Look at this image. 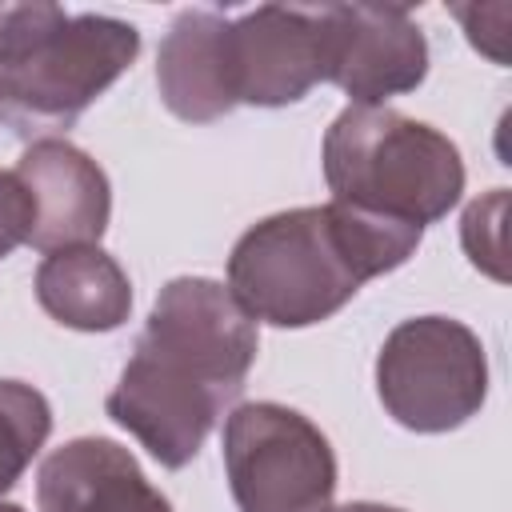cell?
I'll return each mask as SVG.
<instances>
[{
    "label": "cell",
    "instance_id": "cell-1",
    "mask_svg": "<svg viewBox=\"0 0 512 512\" xmlns=\"http://www.w3.org/2000/svg\"><path fill=\"white\" fill-rule=\"evenodd\" d=\"M260 352V324L228 284L176 276L160 288L104 412L160 468H184L236 396Z\"/></svg>",
    "mask_w": 512,
    "mask_h": 512
},
{
    "label": "cell",
    "instance_id": "cell-2",
    "mask_svg": "<svg viewBox=\"0 0 512 512\" xmlns=\"http://www.w3.org/2000/svg\"><path fill=\"white\" fill-rule=\"evenodd\" d=\"M424 228L340 200L256 220L228 256V292L272 328H312L336 316L368 280L396 272Z\"/></svg>",
    "mask_w": 512,
    "mask_h": 512
},
{
    "label": "cell",
    "instance_id": "cell-3",
    "mask_svg": "<svg viewBox=\"0 0 512 512\" xmlns=\"http://www.w3.org/2000/svg\"><path fill=\"white\" fill-rule=\"evenodd\" d=\"M140 56V28L48 0L0 4V116L20 132L72 128Z\"/></svg>",
    "mask_w": 512,
    "mask_h": 512
},
{
    "label": "cell",
    "instance_id": "cell-4",
    "mask_svg": "<svg viewBox=\"0 0 512 512\" xmlns=\"http://www.w3.org/2000/svg\"><path fill=\"white\" fill-rule=\"evenodd\" d=\"M324 180L332 200L428 228L464 196L460 148L432 124L388 104H348L324 132Z\"/></svg>",
    "mask_w": 512,
    "mask_h": 512
},
{
    "label": "cell",
    "instance_id": "cell-5",
    "mask_svg": "<svg viewBox=\"0 0 512 512\" xmlns=\"http://www.w3.org/2000/svg\"><path fill=\"white\" fill-rule=\"evenodd\" d=\"M376 396L408 432H452L488 400V352L464 320H400L376 352Z\"/></svg>",
    "mask_w": 512,
    "mask_h": 512
},
{
    "label": "cell",
    "instance_id": "cell-6",
    "mask_svg": "<svg viewBox=\"0 0 512 512\" xmlns=\"http://www.w3.org/2000/svg\"><path fill=\"white\" fill-rule=\"evenodd\" d=\"M224 472L240 512H328L336 452L296 408L276 400L236 404L224 416Z\"/></svg>",
    "mask_w": 512,
    "mask_h": 512
},
{
    "label": "cell",
    "instance_id": "cell-7",
    "mask_svg": "<svg viewBox=\"0 0 512 512\" xmlns=\"http://www.w3.org/2000/svg\"><path fill=\"white\" fill-rule=\"evenodd\" d=\"M228 72L236 104L284 108L328 80V32L320 8L260 4L228 20Z\"/></svg>",
    "mask_w": 512,
    "mask_h": 512
},
{
    "label": "cell",
    "instance_id": "cell-8",
    "mask_svg": "<svg viewBox=\"0 0 512 512\" xmlns=\"http://www.w3.org/2000/svg\"><path fill=\"white\" fill-rule=\"evenodd\" d=\"M328 32V80L348 104L380 108L416 92L428 76V40L408 8L392 4H320Z\"/></svg>",
    "mask_w": 512,
    "mask_h": 512
},
{
    "label": "cell",
    "instance_id": "cell-9",
    "mask_svg": "<svg viewBox=\"0 0 512 512\" xmlns=\"http://www.w3.org/2000/svg\"><path fill=\"white\" fill-rule=\"evenodd\" d=\"M16 180L32 200L28 244L36 252L100 244L112 216V188L104 168L60 136L32 140L16 160Z\"/></svg>",
    "mask_w": 512,
    "mask_h": 512
},
{
    "label": "cell",
    "instance_id": "cell-10",
    "mask_svg": "<svg viewBox=\"0 0 512 512\" xmlns=\"http://www.w3.org/2000/svg\"><path fill=\"white\" fill-rule=\"evenodd\" d=\"M40 512H172L136 456L108 436H76L52 448L36 472Z\"/></svg>",
    "mask_w": 512,
    "mask_h": 512
},
{
    "label": "cell",
    "instance_id": "cell-11",
    "mask_svg": "<svg viewBox=\"0 0 512 512\" xmlns=\"http://www.w3.org/2000/svg\"><path fill=\"white\" fill-rule=\"evenodd\" d=\"M156 88L172 116L212 124L236 108L228 72V16L216 8H184L172 16L156 48Z\"/></svg>",
    "mask_w": 512,
    "mask_h": 512
},
{
    "label": "cell",
    "instance_id": "cell-12",
    "mask_svg": "<svg viewBox=\"0 0 512 512\" xmlns=\"http://www.w3.org/2000/svg\"><path fill=\"white\" fill-rule=\"evenodd\" d=\"M32 288L40 308L76 332H116L132 316V280L100 244L48 252Z\"/></svg>",
    "mask_w": 512,
    "mask_h": 512
},
{
    "label": "cell",
    "instance_id": "cell-13",
    "mask_svg": "<svg viewBox=\"0 0 512 512\" xmlns=\"http://www.w3.org/2000/svg\"><path fill=\"white\" fill-rule=\"evenodd\" d=\"M52 436V404L24 380H0V496L16 488Z\"/></svg>",
    "mask_w": 512,
    "mask_h": 512
},
{
    "label": "cell",
    "instance_id": "cell-14",
    "mask_svg": "<svg viewBox=\"0 0 512 512\" xmlns=\"http://www.w3.org/2000/svg\"><path fill=\"white\" fill-rule=\"evenodd\" d=\"M504 208H508V192L492 188L484 200H472L464 208V220H460V240H464L468 260L480 272H488L492 280H508V268H504Z\"/></svg>",
    "mask_w": 512,
    "mask_h": 512
},
{
    "label": "cell",
    "instance_id": "cell-15",
    "mask_svg": "<svg viewBox=\"0 0 512 512\" xmlns=\"http://www.w3.org/2000/svg\"><path fill=\"white\" fill-rule=\"evenodd\" d=\"M28 232H32V200L16 180V172L0 168V260L12 256L20 244H28Z\"/></svg>",
    "mask_w": 512,
    "mask_h": 512
},
{
    "label": "cell",
    "instance_id": "cell-16",
    "mask_svg": "<svg viewBox=\"0 0 512 512\" xmlns=\"http://www.w3.org/2000/svg\"><path fill=\"white\" fill-rule=\"evenodd\" d=\"M328 512H404V508H392V504H376V500H348V504H332Z\"/></svg>",
    "mask_w": 512,
    "mask_h": 512
},
{
    "label": "cell",
    "instance_id": "cell-17",
    "mask_svg": "<svg viewBox=\"0 0 512 512\" xmlns=\"http://www.w3.org/2000/svg\"><path fill=\"white\" fill-rule=\"evenodd\" d=\"M0 512H24L20 504H12V500H0Z\"/></svg>",
    "mask_w": 512,
    "mask_h": 512
}]
</instances>
